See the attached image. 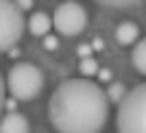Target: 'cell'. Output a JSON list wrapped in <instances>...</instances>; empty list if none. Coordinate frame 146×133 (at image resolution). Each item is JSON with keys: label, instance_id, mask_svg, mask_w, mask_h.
I'll use <instances>...</instances> for the list:
<instances>
[{"label": "cell", "instance_id": "1", "mask_svg": "<svg viewBox=\"0 0 146 133\" xmlns=\"http://www.w3.org/2000/svg\"><path fill=\"white\" fill-rule=\"evenodd\" d=\"M49 122L57 133H100L108 122V101L92 79H68L52 92Z\"/></svg>", "mask_w": 146, "mask_h": 133}, {"label": "cell", "instance_id": "2", "mask_svg": "<svg viewBox=\"0 0 146 133\" xmlns=\"http://www.w3.org/2000/svg\"><path fill=\"white\" fill-rule=\"evenodd\" d=\"M146 87L138 84L125 92L116 112V133H146Z\"/></svg>", "mask_w": 146, "mask_h": 133}, {"label": "cell", "instance_id": "3", "mask_svg": "<svg viewBox=\"0 0 146 133\" xmlns=\"http://www.w3.org/2000/svg\"><path fill=\"white\" fill-rule=\"evenodd\" d=\"M3 82L14 95V101H33L43 90V71L33 63H16Z\"/></svg>", "mask_w": 146, "mask_h": 133}, {"label": "cell", "instance_id": "4", "mask_svg": "<svg viewBox=\"0 0 146 133\" xmlns=\"http://www.w3.org/2000/svg\"><path fill=\"white\" fill-rule=\"evenodd\" d=\"M25 33V16L11 0H0V52H8Z\"/></svg>", "mask_w": 146, "mask_h": 133}, {"label": "cell", "instance_id": "5", "mask_svg": "<svg viewBox=\"0 0 146 133\" xmlns=\"http://www.w3.org/2000/svg\"><path fill=\"white\" fill-rule=\"evenodd\" d=\"M52 27L60 33V35H78V33L87 27V11L78 3H70L65 0L52 16Z\"/></svg>", "mask_w": 146, "mask_h": 133}, {"label": "cell", "instance_id": "6", "mask_svg": "<svg viewBox=\"0 0 146 133\" xmlns=\"http://www.w3.org/2000/svg\"><path fill=\"white\" fill-rule=\"evenodd\" d=\"M0 133H30V122H27L22 114L11 112L0 120Z\"/></svg>", "mask_w": 146, "mask_h": 133}, {"label": "cell", "instance_id": "7", "mask_svg": "<svg viewBox=\"0 0 146 133\" xmlns=\"http://www.w3.org/2000/svg\"><path fill=\"white\" fill-rule=\"evenodd\" d=\"M27 30H30L33 35H49V30H52V16L43 14V11H35V14L27 19Z\"/></svg>", "mask_w": 146, "mask_h": 133}, {"label": "cell", "instance_id": "8", "mask_svg": "<svg viewBox=\"0 0 146 133\" xmlns=\"http://www.w3.org/2000/svg\"><path fill=\"white\" fill-rule=\"evenodd\" d=\"M138 25L135 22H122L119 27H116V41L119 43H135L138 41Z\"/></svg>", "mask_w": 146, "mask_h": 133}, {"label": "cell", "instance_id": "9", "mask_svg": "<svg viewBox=\"0 0 146 133\" xmlns=\"http://www.w3.org/2000/svg\"><path fill=\"white\" fill-rule=\"evenodd\" d=\"M133 65L138 74H146V43L138 38L135 41V52H133Z\"/></svg>", "mask_w": 146, "mask_h": 133}, {"label": "cell", "instance_id": "10", "mask_svg": "<svg viewBox=\"0 0 146 133\" xmlns=\"http://www.w3.org/2000/svg\"><path fill=\"white\" fill-rule=\"evenodd\" d=\"M103 92H106V101H108V103H111V101H114V103H119L122 98H125V92H127V90H125L122 84H111L108 90H103Z\"/></svg>", "mask_w": 146, "mask_h": 133}, {"label": "cell", "instance_id": "11", "mask_svg": "<svg viewBox=\"0 0 146 133\" xmlns=\"http://www.w3.org/2000/svg\"><path fill=\"white\" fill-rule=\"evenodd\" d=\"M95 3L106 5V8H130V5H138L141 0H95Z\"/></svg>", "mask_w": 146, "mask_h": 133}, {"label": "cell", "instance_id": "12", "mask_svg": "<svg viewBox=\"0 0 146 133\" xmlns=\"http://www.w3.org/2000/svg\"><path fill=\"white\" fill-rule=\"evenodd\" d=\"M81 74H84V79H89V76L98 74V63H95V57H84L81 60Z\"/></svg>", "mask_w": 146, "mask_h": 133}, {"label": "cell", "instance_id": "13", "mask_svg": "<svg viewBox=\"0 0 146 133\" xmlns=\"http://www.w3.org/2000/svg\"><path fill=\"white\" fill-rule=\"evenodd\" d=\"M3 106H5V82H3V74H0V114H3Z\"/></svg>", "mask_w": 146, "mask_h": 133}, {"label": "cell", "instance_id": "14", "mask_svg": "<svg viewBox=\"0 0 146 133\" xmlns=\"http://www.w3.org/2000/svg\"><path fill=\"white\" fill-rule=\"evenodd\" d=\"M43 46H46V49H57V38H49V35H43Z\"/></svg>", "mask_w": 146, "mask_h": 133}, {"label": "cell", "instance_id": "15", "mask_svg": "<svg viewBox=\"0 0 146 133\" xmlns=\"http://www.w3.org/2000/svg\"><path fill=\"white\" fill-rule=\"evenodd\" d=\"M14 5H16L19 11H22V8H33V0H16Z\"/></svg>", "mask_w": 146, "mask_h": 133}, {"label": "cell", "instance_id": "16", "mask_svg": "<svg viewBox=\"0 0 146 133\" xmlns=\"http://www.w3.org/2000/svg\"><path fill=\"white\" fill-rule=\"evenodd\" d=\"M70 3H76V0H70Z\"/></svg>", "mask_w": 146, "mask_h": 133}]
</instances>
